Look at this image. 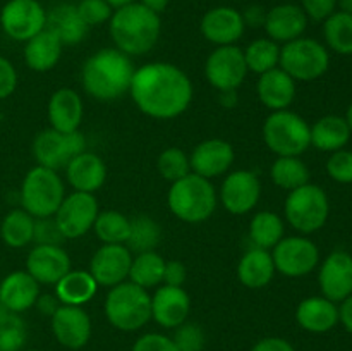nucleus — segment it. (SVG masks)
<instances>
[{"label":"nucleus","instance_id":"1","mask_svg":"<svg viewBox=\"0 0 352 351\" xmlns=\"http://www.w3.org/2000/svg\"><path fill=\"white\" fill-rule=\"evenodd\" d=\"M129 93L144 116L168 120L189 109L192 83L181 67L170 62H150L134 69Z\"/></svg>","mask_w":352,"mask_h":351},{"label":"nucleus","instance_id":"2","mask_svg":"<svg viewBox=\"0 0 352 351\" xmlns=\"http://www.w3.org/2000/svg\"><path fill=\"white\" fill-rule=\"evenodd\" d=\"M134 67L129 55L117 48H102L82 64L85 92L100 102H112L129 93Z\"/></svg>","mask_w":352,"mask_h":351},{"label":"nucleus","instance_id":"3","mask_svg":"<svg viewBox=\"0 0 352 351\" xmlns=\"http://www.w3.org/2000/svg\"><path fill=\"white\" fill-rule=\"evenodd\" d=\"M109 31L117 50L126 55H144L157 45L162 33L160 14L133 2L113 10Z\"/></svg>","mask_w":352,"mask_h":351},{"label":"nucleus","instance_id":"4","mask_svg":"<svg viewBox=\"0 0 352 351\" xmlns=\"http://www.w3.org/2000/svg\"><path fill=\"white\" fill-rule=\"evenodd\" d=\"M219 202L215 186L210 179L189 172L179 181L170 182L167 193L168 210L186 224H199L213 215Z\"/></svg>","mask_w":352,"mask_h":351},{"label":"nucleus","instance_id":"5","mask_svg":"<svg viewBox=\"0 0 352 351\" xmlns=\"http://www.w3.org/2000/svg\"><path fill=\"white\" fill-rule=\"evenodd\" d=\"M107 320L124 332L140 330L151 319V296L134 282H120L109 289L105 299Z\"/></svg>","mask_w":352,"mask_h":351},{"label":"nucleus","instance_id":"6","mask_svg":"<svg viewBox=\"0 0 352 351\" xmlns=\"http://www.w3.org/2000/svg\"><path fill=\"white\" fill-rule=\"evenodd\" d=\"M263 141L277 157H301L311 147V126L292 110H277L265 119Z\"/></svg>","mask_w":352,"mask_h":351},{"label":"nucleus","instance_id":"7","mask_svg":"<svg viewBox=\"0 0 352 351\" xmlns=\"http://www.w3.org/2000/svg\"><path fill=\"white\" fill-rule=\"evenodd\" d=\"M65 196V186L57 171L36 165L24 176L21 205L34 219L54 217Z\"/></svg>","mask_w":352,"mask_h":351},{"label":"nucleus","instance_id":"8","mask_svg":"<svg viewBox=\"0 0 352 351\" xmlns=\"http://www.w3.org/2000/svg\"><path fill=\"white\" fill-rule=\"evenodd\" d=\"M329 196L318 184L306 182L305 186L289 191L285 198V220L292 229H296L302 236L322 229L329 220Z\"/></svg>","mask_w":352,"mask_h":351},{"label":"nucleus","instance_id":"9","mask_svg":"<svg viewBox=\"0 0 352 351\" xmlns=\"http://www.w3.org/2000/svg\"><path fill=\"white\" fill-rule=\"evenodd\" d=\"M278 67L284 69L296 83L315 81L329 71V48L313 38H296L280 47Z\"/></svg>","mask_w":352,"mask_h":351},{"label":"nucleus","instance_id":"10","mask_svg":"<svg viewBox=\"0 0 352 351\" xmlns=\"http://www.w3.org/2000/svg\"><path fill=\"white\" fill-rule=\"evenodd\" d=\"M86 150V138L79 131L72 133H60L57 129L40 131L34 136L31 151L36 160V165L52 169V171H60L67 167L69 162L79 153Z\"/></svg>","mask_w":352,"mask_h":351},{"label":"nucleus","instance_id":"11","mask_svg":"<svg viewBox=\"0 0 352 351\" xmlns=\"http://www.w3.org/2000/svg\"><path fill=\"white\" fill-rule=\"evenodd\" d=\"M275 270L285 277L298 279L311 274L320 264V250L308 236H284L272 248Z\"/></svg>","mask_w":352,"mask_h":351},{"label":"nucleus","instance_id":"12","mask_svg":"<svg viewBox=\"0 0 352 351\" xmlns=\"http://www.w3.org/2000/svg\"><path fill=\"white\" fill-rule=\"evenodd\" d=\"M248 76L244 52L237 45L217 47L205 62V78L222 93H234Z\"/></svg>","mask_w":352,"mask_h":351},{"label":"nucleus","instance_id":"13","mask_svg":"<svg viewBox=\"0 0 352 351\" xmlns=\"http://www.w3.org/2000/svg\"><path fill=\"white\" fill-rule=\"evenodd\" d=\"M98 202L91 193L72 191L65 195L54 220L65 240H78L93 229L98 215Z\"/></svg>","mask_w":352,"mask_h":351},{"label":"nucleus","instance_id":"14","mask_svg":"<svg viewBox=\"0 0 352 351\" xmlns=\"http://www.w3.org/2000/svg\"><path fill=\"white\" fill-rule=\"evenodd\" d=\"M0 26L10 40L26 43L47 28V10L38 0H9L0 10Z\"/></svg>","mask_w":352,"mask_h":351},{"label":"nucleus","instance_id":"15","mask_svg":"<svg viewBox=\"0 0 352 351\" xmlns=\"http://www.w3.org/2000/svg\"><path fill=\"white\" fill-rule=\"evenodd\" d=\"M261 196V182L251 171L227 172L219 191V202L232 215H244L258 205Z\"/></svg>","mask_w":352,"mask_h":351},{"label":"nucleus","instance_id":"16","mask_svg":"<svg viewBox=\"0 0 352 351\" xmlns=\"http://www.w3.org/2000/svg\"><path fill=\"white\" fill-rule=\"evenodd\" d=\"M133 253L126 244H102L93 253L89 262V274L98 286L113 288L129 279Z\"/></svg>","mask_w":352,"mask_h":351},{"label":"nucleus","instance_id":"17","mask_svg":"<svg viewBox=\"0 0 352 351\" xmlns=\"http://www.w3.org/2000/svg\"><path fill=\"white\" fill-rule=\"evenodd\" d=\"M322 296L333 303H342L352 295V255L336 250L322 262L318 270Z\"/></svg>","mask_w":352,"mask_h":351},{"label":"nucleus","instance_id":"18","mask_svg":"<svg viewBox=\"0 0 352 351\" xmlns=\"http://www.w3.org/2000/svg\"><path fill=\"white\" fill-rule=\"evenodd\" d=\"M71 270V257L60 244H34L26 258V272L38 284L55 286Z\"/></svg>","mask_w":352,"mask_h":351},{"label":"nucleus","instance_id":"19","mask_svg":"<svg viewBox=\"0 0 352 351\" xmlns=\"http://www.w3.org/2000/svg\"><path fill=\"white\" fill-rule=\"evenodd\" d=\"M203 38L215 47L236 45L243 38L246 24H244L241 10L229 6H219L206 10L199 23Z\"/></svg>","mask_w":352,"mask_h":351},{"label":"nucleus","instance_id":"20","mask_svg":"<svg viewBox=\"0 0 352 351\" xmlns=\"http://www.w3.org/2000/svg\"><path fill=\"white\" fill-rule=\"evenodd\" d=\"M234 158H236V153L229 141L212 138L192 148L189 155V164H191V172L212 181L230 171Z\"/></svg>","mask_w":352,"mask_h":351},{"label":"nucleus","instance_id":"21","mask_svg":"<svg viewBox=\"0 0 352 351\" xmlns=\"http://www.w3.org/2000/svg\"><path fill=\"white\" fill-rule=\"evenodd\" d=\"M52 319V332L62 346L81 350L91 337V319L82 306L60 305Z\"/></svg>","mask_w":352,"mask_h":351},{"label":"nucleus","instance_id":"22","mask_svg":"<svg viewBox=\"0 0 352 351\" xmlns=\"http://www.w3.org/2000/svg\"><path fill=\"white\" fill-rule=\"evenodd\" d=\"M191 298L184 288L162 284L151 296V319L165 329H175L188 320Z\"/></svg>","mask_w":352,"mask_h":351},{"label":"nucleus","instance_id":"23","mask_svg":"<svg viewBox=\"0 0 352 351\" xmlns=\"http://www.w3.org/2000/svg\"><path fill=\"white\" fill-rule=\"evenodd\" d=\"M308 17L298 3H278L267 10L265 17V33L275 43H289L301 38L308 28Z\"/></svg>","mask_w":352,"mask_h":351},{"label":"nucleus","instance_id":"24","mask_svg":"<svg viewBox=\"0 0 352 351\" xmlns=\"http://www.w3.org/2000/svg\"><path fill=\"white\" fill-rule=\"evenodd\" d=\"M65 179L74 191L91 193L98 191L107 181V165L100 155L85 150L67 164Z\"/></svg>","mask_w":352,"mask_h":351},{"label":"nucleus","instance_id":"25","mask_svg":"<svg viewBox=\"0 0 352 351\" xmlns=\"http://www.w3.org/2000/svg\"><path fill=\"white\" fill-rule=\"evenodd\" d=\"M40 284L26 270H14L0 282V306L14 313H23L36 305Z\"/></svg>","mask_w":352,"mask_h":351},{"label":"nucleus","instance_id":"26","mask_svg":"<svg viewBox=\"0 0 352 351\" xmlns=\"http://www.w3.org/2000/svg\"><path fill=\"white\" fill-rule=\"evenodd\" d=\"M82 100L79 93L72 88H58L52 93L48 100L47 116L52 129L60 133L79 131L82 120Z\"/></svg>","mask_w":352,"mask_h":351},{"label":"nucleus","instance_id":"27","mask_svg":"<svg viewBox=\"0 0 352 351\" xmlns=\"http://www.w3.org/2000/svg\"><path fill=\"white\" fill-rule=\"evenodd\" d=\"M256 93L260 102L272 112L285 110L296 98V81L284 69L275 67L258 78Z\"/></svg>","mask_w":352,"mask_h":351},{"label":"nucleus","instance_id":"28","mask_svg":"<svg viewBox=\"0 0 352 351\" xmlns=\"http://www.w3.org/2000/svg\"><path fill=\"white\" fill-rule=\"evenodd\" d=\"M296 320L308 332H329L339 323V306L325 296H309L296 308Z\"/></svg>","mask_w":352,"mask_h":351},{"label":"nucleus","instance_id":"29","mask_svg":"<svg viewBox=\"0 0 352 351\" xmlns=\"http://www.w3.org/2000/svg\"><path fill=\"white\" fill-rule=\"evenodd\" d=\"M47 30H50L62 45L67 47L81 43L89 28L79 16L76 3H57L47 10Z\"/></svg>","mask_w":352,"mask_h":351},{"label":"nucleus","instance_id":"30","mask_svg":"<svg viewBox=\"0 0 352 351\" xmlns=\"http://www.w3.org/2000/svg\"><path fill=\"white\" fill-rule=\"evenodd\" d=\"M275 265L272 253L261 248H250L237 264V279L248 289H263L274 281Z\"/></svg>","mask_w":352,"mask_h":351},{"label":"nucleus","instance_id":"31","mask_svg":"<svg viewBox=\"0 0 352 351\" xmlns=\"http://www.w3.org/2000/svg\"><path fill=\"white\" fill-rule=\"evenodd\" d=\"M62 41L45 28L24 45V62L34 72L52 71L58 64L62 55Z\"/></svg>","mask_w":352,"mask_h":351},{"label":"nucleus","instance_id":"32","mask_svg":"<svg viewBox=\"0 0 352 351\" xmlns=\"http://www.w3.org/2000/svg\"><path fill=\"white\" fill-rule=\"evenodd\" d=\"M351 129L346 119L340 116H323L311 126V147L316 150L333 153L346 148L351 140Z\"/></svg>","mask_w":352,"mask_h":351},{"label":"nucleus","instance_id":"33","mask_svg":"<svg viewBox=\"0 0 352 351\" xmlns=\"http://www.w3.org/2000/svg\"><path fill=\"white\" fill-rule=\"evenodd\" d=\"M98 291V282L93 279L89 270H69L55 284V296L60 305L82 306L93 299Z\"/></svg>","mask_w":352,"mask_h":351},{"label":"nucleus","instance_id":"34","mask_svg":"<svg viewBox=\"0 0 352 351\" xmlns=\"http://www.w3.org/2000/svg\"><path fill=\"white\" fill-rule=\"evenodd\" d=\"M285 224L278 213L261 210L254 213L250 222V240L254 248L272 251V248L284 237Z\"/></svg>","mask_w":352,"mask_h":351},{"label":"nucleus","instance_id":"35","mask_svg":"<svg viewBox=\"0 0 352 351\" xmlns=\"http://www.w3.org/2000/svg\"><path fill=\"white\" fill-rule=\"evenodd\" d=\"M34 219L24 209H14L0 224V237L9 248H24L34 240Z\"/></svg>","mask_w":352,"mask_h":351},{"label":"nucleus","instance_id":"36","mask_svg":"<svg viewBox=\"0 0 352 351\" xmlns=\"http://www.w3.org/2000/svg\"><path fill=\"white\" fill-rule=\"evenodd\" d=\"M165 260L157 251H144L133 257L129 281L143 289H153L164 282Z\"/></svg>","mask_w":352,"mask_h":351},{"label":"nucleus","instance_id":"37","mask_svg":"<svg viewBox=\"0 0 352 351\" xmlns=\"http://www.w3.org/2000/svg\"><path fill=\"white\" fill-rule=\"evenodd\" d=\"M325 47L339 55H352V14L336 10L323 21Z\"/></svg>","mask_w":352,"mask_h":351},{"label":"nucleus","instance_id":"38","mask_svg":"<svg viewBox=\"0 0 352 351\" xmlns=\"http://www.w3.org/2000/svg\"><path fill=\"white\" fill-rule=\"evenodd\" d=\"M162 241V227L153 217L136 215L131 219L129 236H127L126 246L131 253H144V251H155V248Z\"/></svg>","mask_w":352,"mask_h":351},{"label":"nucleus","instance_id":"39","mask_svg":"<svg viewBox=\"0 0 352 351\" xmlns=\"http://www.w3.org/2000/svg\"><path fill=\"white\" fill-rule=\"evenodd\" d=\"M244 61L248 72L261 76L272 69L278 67L280 61V47L270 38H256L244 48Z\"/></svg>","mask_w":352,"mask_h":351},{"label":"nucleus","instance_id":"40","mask_svg":"<svg viewBox=\"0 0 352 351\" xmlns=\"http://www.w3.org/2000/svg\"><path fill=\"white\" fill-rule=\"evenodd\" d=\"M272 181L282 189H292L309 182V169L301 157H277L270 167Z\"/></svg>","mask_w":352,"mask_h":351},{"label":"nucleus","instance_id":"41","mask_svg":"<svg viewBox=\"0 0 352 351\" xmlns=\"http://www.w3.org/2000/svg\"><path fill=\"white\" fill-rule=\"evenodd\" d=\"M131 219L117 210L98 212L93 231L103 244H126L129 236Z\"/></svg>","mask_w":352,"mask_h":351},{"label":"nucleus","instance_id":"42","mask_svg":"<svg viewBox=\"0 0 352 351\" xmlns=\"http://www.w3.org/2000/svg\"><path fill=\"white\" fill-rule=\"evenodd\" d=\"M26 323L19 313L0 306V351H21L26 343Z\"/></svg>","mask_w":352,"mask_h":351},{"label":"nucleus","instance_id":"43","mask_svg":"<svg viewBox=\"0 0 352 351\" xmlns=\"http://www.w3.org/2000/svg\"><path fill=\"white\" fill-rule=\"evenodd\" d=\"M158 174L168 182H175L191 172L189 155L177 147L165 148L157 160Z\"/></svg>","mask_w":352,"mask_h":351},{"label":"nucleus","instance_id":"44","mask_svg":"<svg viewBox=\"0 0 352 351\" xmlns=\"http://www.w3.org/2000/svg\"><path fill=\"white\" fill-rule=\"evenodd\" d=\"M177 351H201L205 348V330L195 322L181 323L175 327V334L172 337Z\"/></svg>","mask_w":352,"mask_h":351},{"label":"nucleus","instance_id":"45","mask_svg":"<svg viewBox=\"0 0 352 351\" xmlns=\"http://www.w3.org/2000/svg\"><path fill=\"white\" fill-rule=\"evenodd\" d=\"M76 7H78L79 16L88 28L102 26V24L109 23L113 14V9L105 0H79Z\"/></svg>","mask_w":352,"mask_h":351},{"label":"nucleus","instance_id":"46","mask_svg":"<svg viewBox=\"0 0 352 351\" xmlns=\"http://www.w3.org/2000/svg\"><path fill=\"white\" fill-rule=\"evenodd\" d=\"M327 174L339 184H352V151L337 150L327 160Z\"/></svg>","mask_w":352,"mask_h":351},{"label":"nucleus","instance_id":"47","mask_svg":"<svg viewBox=\"0 0 352 351\" xmlns=\"http://www.w3.org/2000/svg\"><path fill=\"white\" fill-rule=\"evenodd\" d=\"M65 237L55 224L54 217L36 219L34 222V243L36 244H60Z\"/></svg>","mask_w":352,"mask_h":351},{"label":"nucleus","instance_id":"48","mask_svg":"<svg viewBox=\"0 0 352 351\" xmlns=\"http://www.w3.org/2000/svg\"><path fill=\"white\" fill-rule=\"evenodd\" d=\"M133 351H177L172 337L164 336V334L150 332L141 336L134 343Z\"/></svg>","mask_w":352,"mask_h":351},{"label":"nucleus","instance_id":"49","mask_svg":"<svg viewBox=\"0 0 352 351\" xmlns=\"http://www.w3.org/2000/svg\"><path fill=\"white\" fill-rule=\"evenodd\" d=\"M301 9L308 19L323 23L337 10V0H301Z\"/></svg>","mask_w":352,"mask_h":351},{"label":"nucleus","instance_id":"50","mask_svg":"<svg viewBox=\"0 0 352 351\" xmlns=\"http://www.w3.org/2000/svg\"><path fill=\"white\" fill-rule=\"evenodd\" d=\"M17 71L9 58L0 55V100H6L16 92Z\"/></svg>","mask_w":352,"mask_h":351},{"label":"nucleus","instance_id":"51","mask_svg":"<svg viewBox=\"0 0 352 351\" xmlns=\"http://www.w3.org/2000/svg\"><path fill=\"white\" fill-rule=\"evenodd\" d=\"M186 281H188V268H186V265L179 260H165L164 282L162 284L182 288Z\"/></svg>","mask_w":352,"mask_h":351},{"label":"nucleus","instance_id":"52","mask_svg":"<svg viewBox=\"0 0 352 351\" xmlns=\"http://www.w3.org/2000/svg\"><path fill=\"white\" fill-rule=\"evenodd\" d=\"M251 351H296L289 341L282 339V337H265V339L258 341Z\"/></svg>","mask_w":352,"mask_h":351},{"label":"nucleus","instance_id":"53","mask_svg":"<svg viewBox=\"0 0 352 351\" xmlns=\"http://www.w3.org/2000/svg\"><path fill=\"white\" fill-rule=\"evenodd\" d=\"M241 14H243L244 24H246V26H253V28L263 26L265 17H267V10H265L261 6H250V7H246V10H244V12H241Z\"/></svg>","mask_w":352,"mask_h":351},{"label":"nucleus","instance_id":"54","mask_svg":"<svg viewBox=\"0 0 352 351\" xmlns=\"http://www.w3.org/2000/svg\"><path fill=\"white\" fill-rule=\"evenodd\" d=\"M36 306L43 315H54L55 310L60 306V301L57 299V296L50 295H40L36 299Z\"/></svg>","mask_w":352,"mask_h":351},{"label":"nucleus","instance_id":"55","mask_svg":"<svg viewBox=\"0 0 352 351\" xmlns=\"http://www.w3.org/2000/svg\"><path fill=\"white\" fill-rule=\"evenodd\" d=\"M339 322H342V326L352 334V295L340 303Z\"/></svg>","mask_w":352,"mask_h":351},{"label":"nucleus","instance_id":"56","mask_svg":"<svg viewBox=\"0 0 352 351\" xmlns=\"http://www.w3.org/2000/svg\"><path fill=\"white\" fill-rule=\"evenodd\" d=\"M140 3H143L148 9L155 10L157 14H162L168 7L170 0H140Z\"/></svg>","mask_w":352,"mask_h":351},{"label":"nucleus","instance_id":"57","mask_svg":"<svg viewBox=\"0 0 352 351\" xmlns=\"http://www.w3.org/2000/svg\"><path fill=\"white\" fill-rule=\"evenodd\" d=\"M337 7H339V10H342V12L352 14V0H337Z\"/></svg>","mask_w":352,"mask_h":351},{"label":"nucleus","instance_id":"58","mask_svg":"<svg viewBox=\"0 0 352 351\" xmlns=\"http://www.w3.org/2000/svg\"><path fill=\"white\" fill-rule=\"evenodd\" d=\"M107 3H109L110 7H112L113 10L116 9H119V7H124V6H127V3H133V2H136V0H105Z\"/></svg>","mask_w":352,"mask_h":351},{"label":"nucleus","instance_id":"59","mask_svg":"<svg viewBox=\"0 0 352 351\" xmlns=\"http://www.w3.org/2000/svg\"><path fill=\"white\" fill-rule=\"evenodd\" d=\"M344 119H346L347 126H349V129H351V133H352V102H351V105L347 107L346 116H344Z\"/></svg>","mask_w":352,"mask_h":351},{"label":"nucleus","instance_id":"60","mask_svg":"<svg viewBox=\"0 0 352 351\" xmlns=\"http://www.w3.org/2000/svg\"><path fill=\"white\" fill-rule=\"evenodd\" d=\"M33 351H36V350H33Z\"/></svg>","mask_w":352,"mask_h":351}]
</instances>
